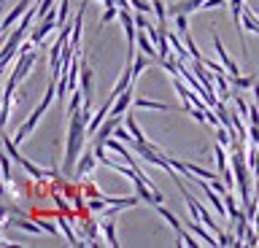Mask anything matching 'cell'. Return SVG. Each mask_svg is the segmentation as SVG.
Masks as SVG:
<instances>
[{
  "label": "cell",
  "mask_w": 259,
  "mask_h": 248,
  "mask_svg": "<svg viewBox=\"0 0 259 248\" xmlns=\"http://www.w3.org/2000/svg\"><path fill=\"white\" fill-rule=\"evenodd\" d=\"M89 108H92V100H84V108L73 111L70 114V127H68V146H65V170H73V165H76V159L81 154V146H84V138H87V124L92 122V114H89Z\"/></svg>",
  "instance_id": "cell-1"
},
{
  "label": "cell",
  "mask_w": 259,
  "mask_h": 248,
  "mask_svg": "<svg viewBox=\"0 0 259 248\" xmlns=\"http://www.w3.org/2000/svg\"><path fill=\"white\" fill-rule=\"evenodd\" d=\"M38 19V6H30V11L22 17V22H19V27H16V33L6 41V46H3V70L8 68V62H11V57H14V52H19V46H22V38L32 30V22Z\"/></svg>",
  "instance_id": "cell-2"
},
{
  "label": "cell",
  "mask_w": 259,
  "mask_h": 248,
  "mask_svg": "<svg viewBox=\"0 0 259 248\" xmlns=\"http://www.w3.org/2000/svg\"><path fill=\"white\" fill-rule=\"evenodd\" d=\"M54 81H57V78H52V84H49V89H46V94H44V103H40V106H38V108L30 114V119H27V122H24V124L19 127V130H16V146H19V143H22V140H24V138H27V135L32 132V127L38 124V119L46 114V108H49V106H52V100H54V92L60 89V86H57Z\"/></svg>",
  "instance_id": "cell-3"
},
{
  "label": "cell",
  "mask_w": 259,
  "mask_h": 248,
  "mask_svg": "<svg viewBox=\"0 0 259 248\" xmlns=\"http://www.w3.org/2000/svg\"><path fill=\"white\" fill-rule=\"evenodd\" d=\"M54 27H60V14H57V11H49L46 17H44V22H40V25L30 33V41L35 43V46H40V43H44V38L52 33Z\"/></svg>",
  "instance_id": "cell-4"
},
{
  "label": "cell",
  "mask_w": 259,
  "mask_h": 248,
  "mask_svg": "<svg viewBox=\"0 0 259 248\" xmlns=\"http://www.w3.org/2000/svg\"><path fill=\"white\" fill-rule=\"evenodd\" d=\"M3 146H6V151H8V154H11L14 159H16V162H19L22 167H24V170H27L30 175H32V178H46V170H40V167H35V165H30L27 162V159H24L22 154H19V151H16V146H14V140H11V135H6V138H3Z\"/></svg>",
  "instance_id": "cell-5"
},
{
  "label": "cell",
  "mask_w": 259,
  "mask_h": 248,
  "mask_svg": "<svg viewBox=\"0 0 259 248\" xmlns=\"http://www.w3.org/2000/svg\"><path fill=\"white\" fill-rule=\"evenodd\" d=\"M213 46H216V52H219V57H222V65L227 68V76H240V68L235 65V60L227 54V49H224V43H222V38H219L216 33H213Z\"/></svg>",
  "instance_id": "cell-6"
},
{
  "label": "cell",
  "mask_w": 259,
  "mask_h": 248,
  "mask_svg": "<svg viewBox=\"0 0 259 248\" xmlns=\"http://www.w3.org/2000/svg\"><path fill=\"white\" fill-rule=\"evenodd\" d=\"M30 6H32V0H19V6H16V9L11 11V14H6V19H3V33L8 35V30H11V25L19 17H24V14L30 11Z\"/></svg>",
  "instance_id": "cell-7"
},
{
  "label": "cell",
  "mask_w": 259,
  "mask_h": 248,
  "mask_svg": "<svg viewBox=\"0 0 259 248\" xmlns=\"http://www.w3.org/2000/svg\"><path fill=\"white\" fill-rule=\"evenodd\" d=\"M130 103H135V100H133V86H130V89L121 94L116 103H113V108H111V114H108V116H124V114H127V108H130Z\"/></svg>",
  "instance_id": "cell-8"
},
{
  "label": "cell",
  "mask_w": 259,
  "mask_h": 248,
  "mask_svg": "<svg viewBox=\"0 0 259 248\" xmlns=\"http://www.w3.org/2000/svg\"><path fill=\"white\" fill-rule=\"evenodd\" d=\"M135 108H141V111H167V103H157V100L135 97Z\"/></svg>",
  "instance_id": "cell-9"
},
{
  "label": "cell",
  "mask_w": 259,
  "mask_h": 248,
  "mask_svg": "<svg viewBox=\"0 0 259 248\" xmlns=\"http://www.w3.org/2000/svg\"><path fill=\"white\" fill-rule=\"evenodd\" d=\"M95 162H97V154H84V159H81V162L76 165V175H78V178H81V175H87L89 170H92Z\"/></svg>",
  "instance_id": "cell-10"
},
{
  "label": "cell",
  "mask_w": 259,
  "mask_h": 248,
  "mask_svg": "<svg viewBox=\"0 0 259 248\" xmlns=\"http://www.w3.org/2000/svg\"><path fill=\"white\" fill-rule=\"evenodd\" d=\"M81 92L92 100V70L89 68H81Z\"/></svg>",
  "instance_id": "cell-11"
},
{
  "label": "cell",
  "mask_w": 259,
  "mask_h": 248,
  "mask_svg": "<svg viewBox=\"0 0 259 248\" xmlns=\"http://www.w3.org/2000/svg\"><path fill=\"white\" fill-rule=\"evenodd\" d=\"M243 27L259 35V19L254 17V11H243Z\"/></svg>",
  "instance_id": "cell-12"
},
{
  "label": "cell",
  "mask_w": 259,
  "mask_h": 248,
  "mask_svg": "<svg viewBox=\"0 0 259 248\" xmlns=\"http://www.w3.org/2000/svg\"><path fill=\"white\" fill-rule=\"evenodd\" d=\"M146 57H149V54H138V57H135V62H133V81H135V78L138 76H141L143 73V70H146V65H149V60H146Z\"/></svg>",
  "instance_id": "cell-13"
},
{
  "label": "cell",
  "mask_w": 259,
  "mask_h": 248,
  "mask_svg": "<svg viewBox=\"0 0 259 248\" xmlns=\"http://www.w3.org/2000/svg\"><path fill=\"white\" fill-rule=\"evenodd\" d=\"M124 127L130 130V135H133V138H135L138 143H141V140H146V135H143L141 130H138V124H135V119H133V116H124Z\"/></svg>",
  "instance_id": "cell-14"
},
{
  "label": "cell",
  "mask_w": 259,
  "mask_h": 248,
  "mask_svg": "<svg viewBox=\"0 0 259 248\" xmlns=\"http://www.w3.org/2000/svg\"><path fill=\"white\" fill-rule=\"evenodd\" d=\"M103 229H105V240H108V245H119V240H116V227H113V221H103Z\"/></svg>",
  "instance_id": "cell-15"
},
{
  "label": "cell",
  "mask_w": 259,
  "mask_h": 248,
  "mask_svg": "<svg viewBox=\"0 0 259 248\" xmlns=\"http://www.w3.org/2000/svg\"><path fill=\"white\" fill-rule=\"evenodd\" d=\"M119 17V6H108V9H105V14L100 17V25H108L111 19H116Z\"/></svg>",
  "instance_id": "cell-16"
},
{
  "label": "cell",
  "mask_w": 259,
  "mask_h": 248,
  "mask_svg": "<svg viewBox=\"0 0 259 248\" xmlns=\"http://www.w3.org/2000/svg\"><path fill=\"white\" fill-rule=\"evenodd\" d=\"M14 224H16L19 229H24V232H32V235H38V232L44 229L40 224H30V221H24V219H22V221H14Z\"/></svg>",
  "instance_id": "cell-17"
},
{
  "label": "cell",
  "mask_w": 259,
  "mask_h": 248,
  "mask_svg": "<svg viewBox=\"0 0 259 248\" xmlns=\"http://www.w3.org/2000/svg\"><path fill=\"white\" fill-rule=\"evenodd\" d=\"M219 6H230V0H205V6H202V9L210 11V9H219Z\"/></svg>",
  "instance_id": "cell-18"
},
{
  "label": "cell",
  "mask_w": 259,
  "mask_h": 248,
  "mask_svg": "<svg viewBox=\"0 0 259 248\" xmlns=\"http://www.w3.org/2000/svg\"><path fill=\"white\" fill-rule=\"evenodd\" d=\"M40 227H44V232H52V235H57V227L54 224H49V221H38Z\"/></svg>",
  "instance_id": "cell-19"
},
{
  "label": "cell",
  "mask_w": 259,
  "mask_h": 248,
  "mask_svg": "<svg viewBox=\"0 0 259 248\" xmlns=\"http://www.w3.org/2000/svg\"><path fill=\"white\" fill-rule=\"evenodd\" d=\"M254 100H256V103H259V81H256V84H254Z\"/></svg>",
  "instance_id": "cell-20"
}]
</instances>
